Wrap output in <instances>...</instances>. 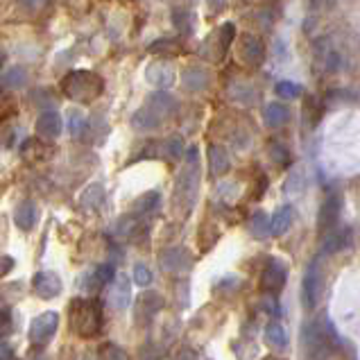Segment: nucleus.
I'll use <instances>...</instances> for the list:
<instances>
[{
	"label": "nucleus",
	"instance_id": "nucleus-1",
	"mask_svg": "<svg viewBox=\"0 0 360 360\" xmlns=\"http://www.w3.org/2000/svg\"><path fill=\"white\" fill-rule=\"evenodd\" d=\"M68 326L77 338L93 340L103 333L105 317H103V304L98 299H84L77 297L68 304Z\"/></svg>",
	"mask_w": 360,
	"mask_h": 360
},
{
	"label": "nucleus",
	"instance_id": "nucleus-2",
	"mask_svg": "<svg viewBox=\"0 0 360 360\" xmlns=\"http://www.w3.org/2000/svg\"><path fill=\"white\" fill-rule=\"evenodd\" d=\"M103 89H105L103 77L91 73V70H73V73H68L64 80H61L64 96L82 105H89L96 98L103 96Z\"/></svg>",
	"mask_w": 360,
	"mask_h": 360
},
{
	"label": "nucleus",
	"instance_id": "nucleus-3",
	"mask_svg": "<svg viewBox=\"0 0 360 360\" xmlns=\"http://www.w3.org/2000/svg\"><path fill=\"white\" fill-rule=\"evenodd\" d=\"M198 189H200V154L198 147H189L184 156V168L179 172L177 193H175L177 204H184V213H189L193 209L195 198H198Z\"/></svg>",
	"mask_w": 360,
	"mask_h": 360
},
{
	"label": "nucleus",
	"instance_id": "nucleus-4",
	"mask_svg": "<svg viewBox=\"0 0 360 360\" xmlns=\"http://www.w3.org/2000/svg\"><path fill=\"white\" fill-rule=\"evenodd\" d=\"M301 342H304V351L308 354V358H324L328 351L333 349L335 333L331 326L322 322V319H313V322L304 324Z\"/></svg>",
	"mask_w": 360,
	"mask_h": 360
},
{
	"label": "nucleus",
	"instance_id": "nucleus-5",
	"mask_svg": "<svg viewBox=\"0 0 360 360\" xmlns=\"http://www.w3.org/2000/svg\"><path fill=\"white\" fill-rule=\"evenodd\" d=\"M322 290H324V279H322V270H319V258H313L308 263L306 272H304V281H301V301L306 310H315L319 299H322Z\"/></svg>",
	"mask_w": 360,
	"mask_h": 360
},
{
	"label": "nucleus",
	"instance_id": "nucleus-6",
	"mask_svg": "<svg viewBox=\"0 0 360 360\" xmlns=\"http://www.w3.org/2000/svg\"><path fill=\"white\" fill-rule=\"evenodd\" d=\"M59 328V315L54 310H48V313H41V315H36L32 322H30V342L34 344L36 349H43L45 344H48L54 333H57Z\"/></svg>",
	"mask_w": 360,
	"mask_h": 360
},
{
	"label": "nucleus",
	"instance_id": "nucleus-7",
	"mask_svg": "<svg viewBox=\"0 0 360 360\" xmlns=\"http://www.w3.org/2000/svg\"><path fill=\"white\" fill-rule=\"evenodd\" d=\"M195 265V256L186 247H166L159 256V268L170 275H186Z\"/></svg>",
	"mask_w": 360,
	"mask_h": 360
},
{
	"label": "nucleus",
	"instance_id": "nucleus-8",
	"mask_svg": "<svg viewBox=\"0 0 360 360\" xmlns=\"http://www.w3.org/2000/svg\"><path fill=\"white\" fill-rule=\"evenodd\" d=\"M288 279V268L279 258H270L268 265L261 272V279H258V290L265 295H277L284 290Z\"/></svg>",
	"mask_w": 360,
	"mask_h": 360
},
{
	"label": "nucleus",
	"instance_id": "nucleus-9",
	"mask_svg": "<svg viewBox=\"0 0 360 360\" xmlns=\"http://www.w3.org/2000/svg\"><path fill=\"white\" fill-rule=\"evenodd\" d=\"M340 209H342V202L338 198L335 191H328L326 198L319 207V215H317V233L319 238H324L326 233H331L335 229V224L340 220Z\"/></svg>",
	"mask_w": 360,
	"mask_h": 360
},
{
	"label": "nucleus",
	"instance_id": "nucleus-10",
	"mask_svg": "<svg viewBox=\"0 0 360 360\" xmlns=\"http://www.w3.org/2000/svg\"><path fill=\"white\" fill-rule=\"evenodd\" d=\"M163 310V297L156 290H145L134 304V319L136 324H150L152 319Z\"/></svg>",
	"mask_w": 360,
	"mask_h": 360
},
{
	"label": "nucleus",
	"instance_id": "nucleus-11",
	"mask_svg": "<svg viewBox=\"0 0 360 360\" xmlns=\"http://www.w3.org/2000/svg\"><path fill=\"white\" fill-rule=\"evenodd\" d=\"M61 288H64V284H61L57 272H52V270L36 272L32 279V290L39 299H45V301L54 299V297L61 295Z\"/></svg>",
	"mask_w": 360,
	"mask_h": 360
},
{
	"label": "nucleus",
	"instance_id": "nucleus-12",
	"mask_svg": "<svg viewBox=\"0 0 360 360\" xmlns=\"http://www.w3.org/2000/svg\"><path fill=\"white\" fill-rule=\"evenodd\" d=\"M145 112L152 116L154 123L156 125H161L166 118H170L172 114H175V109H177V100L170 96V93H154V96L147 98V103H145Z\"/></svg>",
	"mask_w": 360,
	"mask_h": 360
},
{
	"label": "nucleus",
	"instance_id": "nucleus-13",
	"mask_svg": "<svg viewBox=\"0 0 360 360\" xmlns=\"http://www.w3.org/2000/svg\"><path fill=\"white\" fill-rule=\"evenodd\" d=\"M114 263H105V265H98L96 270L86 272L84 279H82V290L84 293H100L107 284H114Z\"/></svg>",
	"mask_w": 360,
	"mask_h": 360
},
{
	"label": "nucleus",
	"instance_id": "nucleus-14",
	"mask_svg": "<svg viewBox=\"0 0 360 360\" xmlns=\"http://www.w3.org/2000/svg\"><path fill=\"white\" fill-rule=\"evenodd\" d=\"M52 147L45 145L43 140L39 138H28L21 147V159L25 163H41L45 159H50Z\"/></svg>",
	"mask_w": 360,
	"mask_h": 360
},
{
	"label": "nucleus",
	"instance_id": "nucleus-15",
	"mask_svg": "<svg viewBox=\"0 0 360 360\" xmlns=\"http://www.w3.org/2000/svg\"><path fill=\"white\" fill-rule=\"evenodd\" d=\"M109 304L118 310L129 304V279L125 275H116L114 284H109Z\"/></svg>",
	"mask_w": 360,
	"mask_h": 360
},
{
	"label": "nucleus",
	"instance_id": "nucleus-16",
	"mask_svg": "<svg viewBox=\"0 0 360 360\" xmlns=\"http://www.w3.org/2000/svg\"><path fill=\"white\" fill-rule=\"evenodd\" d=\"M240 52H242V59L247 61L249 66H261L263 59H265V48L261 43V39H256L252 34H247L242 39V45H240Z\"/></svg>",
	"mask_w": 360,
	"mask_h": 360
},
{
	"label": "nucleus",
	"instance_id": "nucleus-17",
	"mask_svg": "<svg viewBox=\"0 0 360 360\" xmlns=\"http://www.w3.org/2000/svg\"><path fill=\"white\" fill-rule=\"evenodd\" d=\"M36 134L41 138H57L61 134V118L57 112H43L36 120Z\"/></svg>",
	"mask_w": 360,
	"mask_h": 360
},
{
	"label": "nucleus",
	"instance_id": "nucleus-18",
	"mask_svg": "<svg viewBox=\"0 0 360 360\" xmlns=\"http://www.w3.org/2000/svg\"><path fill=\"white\" fill-rule=\"evenodd\" d=\"M322 240H324L322 245L324 254H338L351 245V229H347V226H344V229H333L331 233H326Z\"/></svg>",
	"mask_w": 360,
	"mask_h": 360
},
{
	"label": "nucleus",
	"instance_id": "nucleus-19",
	"mask_svg": "<svg viewBox=\"0 0 360 360\" xmlns=\"http://www.w3.org/2000/svg\"><path fill=\"white\" fill-rule=\"evenodd\" d=\"M14 222L21 231H32L36 224V204L32 200L21 202L17 207V213H14Z\"/></svg>",
	"mask_w": 360,
	"mask_h": 360
},
{
	"label": "nucleus",
	"instance_id": "nucleus-20",
	"mask_svg": "<svg viewBox=\"0 0 360 360\" xmlns=\"http://www.w3.org/2000/svg\"><path fill=\"white\" fill-rule=\"evenodd\" d=\"M293 224V209L290 207H279L270 218V233L272 236H284Z\"/></svg>",
	"mask_w": 360,
	"mask_h": 360
},
{
	"label": "nucleus",
	"instance_id": "nucleus-21",
	"mask_svg": "<svg viewBox=\"0 0 360 360\" xmlns=\"http://www.w3.org/2000/svg\"><path fill=\"white\" fill-rule=\"evenodd\" d=\"M263 340H265V344H268L270 349H275V351H284L288 347V335L284 331V326L277 324V322H272V324L265 326Z\"/></svg>",
	"mask_w": 360,
	"mask_h": 360
},
{
	"label": "nucleus",
	"instance_id": "nucleus-22",
	"mask_svg": "<svg viewBox=\"0 0 360 360\" xmlns=\"http://www.w3.org/2000/svg\"><path fill=\"white\" fill-rule=\"evenodd\" d=\"M209 166L215 177H220L229 170V154L224 152V147H220V145L209 147Z\"/></svg>",
	"mask_w": 360,
	"mask_h": 360
},
{
	"label": "nucleus",
	"instance_id": "nucleus-23",
	"mask_svg": "<svg viewBox=\"0 0 360 360\" xmlns=\"http://www.w3.org/2000/svg\"><path fill=\"white\" fill-rule=\"evenodd\" d=\"M322 116H324V103H319L315 96H306V100H304V123L308 127H317Z\"/></svg>",
	"mask_w": 360,
	"mask_h": 360
},
{
	"label": "nucleus",
	"instance_id": "nucleus-24",
	"mask_svg": "<svg viewBox=\"0 0 360 360\" xmlns=\"http://www.w3.org/2000/svg\"><path fill=\"white\" fill-rule=\"evenodd\" d=\"M182 80L189 91H204L209 86V75H207V70H202V68H189Z\"/></svg>",
	"mask_w": 360,
	"mask_h": 360
},
{
	"label": "nucleus",
	"instance_id": "nucleus-25",
	"mask_svg": "<svg viewBox=\"0 0 360 360\" xmlns=\"http://www.w3.org/2000/svg\"><path fill=\"white\" fill-rule=\"evenodd\" d=\"M288 116H290V114H288V107L275 103V105L265 107L263 120H265V125H268V127H281V125L288 120Z\"/></svg>",
	"mask_w": 360,
	"mask_h": 360
},
{
	"label": "nucleus",
	"instance_id": "nucleus-26",
	"mask_svg": "<svg viewBox=\"0 0 360 360\" xmlns=\"http://www.w3.org/2000/svg\"><path fill=\"white\" fill-rule=\"evenodd\" d=\"M82 207L84 209H89V211H96V209H100V204L105 202V189L100 184H93V186H89L84 193H82Z\"/></svg>",
	"mask_w": 360,
	"mask_h": 360
},
{
	"label": "nucleus",
	"instance_id": "nucleus-27",
	"mask_svg": "<svg viewBox=\"0 0 360 360\" xmlns=\"http://www.w3.org/2000/svg\"><path fill=\"white\" fill-rule=\"evenodd\" d=\"M159 204H161V195L156 191H147L134 202V211L140 215H145V213H152V211L159 209Z\"/></svg>",
	"mask_w": 360,
	"mask_h": 360
},
{
	"label": "nucleus",
	"instance_id": "nucleus-28",
	"mask_svg": "<svg viewBox=\"0 0 360 360\" xmlns=\"http://www.w3.org/2000/svg\"><path fill=\"white\" fill-rule=\"evenodd\" d=\"M161 154L166 156L170 163H177L184 154V138L182 136H170L166 143L161 145Z\"/></svg>",
	"mask_w": 360,
	"mask_h": 360
},
{
	"label": "nucleus",
	"instance_id": "nucleus-29",
	"mask_svg": "<svg viewBox=\"0 0 360 360\" xmlns=\"http://www.w3.org/2000/svg\"><path fill=\"white\" fill-rule=\"evenodd\" d=\"M268 154H270V159L275 161L279 168H288V166H290V161H293L290 150H288L284 143H279V140H272V143L268 145Z\"/></svg>",
	"mask_w": 360,
	"mask_h": 360
},
{
	"label": "nucleus",
	"instance_id": "nucleus-30",
	"mask_svg": "<svg viewBox=\"0 0 360 360\" xmlns=\"http://www.w3.org/2000/svg\"><path fill=\"white\" fill-rule=\"evenodd\" d=\"M252 236L258 240H265L270 236V218L263 211H256L252 215Z\"/></svg>",
	"mask_w": 360,
	"mask_h": 360
},
{
	"label": "nucleus",
	"instance_id": "nucleus-31",
	"mask_svg": "<svg viewBox=\"0 0 360 360\" xmlns=\"http://www.w3.org/2000/svg\"><path fill=\"white\" fill-rule=\"evenodd\" d=\"M98 360H129V356L123 347H118V344L105 342V344H100V349H98Z\"/></svg>",
	"mask_w": 360,
	"mask_h": 360
},
{
	"label": "nucleus",
	"instance_id": "nucleus-32",
	"mask_svg": "<svg viewBox=\"0 0 360 360\" xmlns=\"http://www.w3.org/2000/svg\"><path fill=\"white\" fill-rule=\"evenodd\" d=\"M218 238H220V231H218L215 226L204 224L200 229V249L202 252H209V249L218 242Z\"/></svg>",
	"mask_w": 360,
	"mask_h": 360
},
{
	"label": "nucleus",
	"instance_id": "nucleus-33",
	"mask_svg": "<svg viewBox=\"0 0 360 360\" xmlns=\"http://www.w3.org/2000/svg\"><path fill=\"white\" fill-rule=\"evenodd\" d=\"M25 82H28V75H25V70H23V68L7 70L5 77H3L5 89H21V86L25 84Z\"/></svg>",
	"mask_w": 360,
	"mask_h": 360
},
{
	"label": "nucleus",
	"instance_id": "nucleus-34",
	"mask_svg": "<svg viewBox=\"0 0 360 360\" xmlns=\"http://www.w3.org/2000/svg\"><path fill=\"white\" fill-rule=\"evenodd\" d=\"M131 277H134V284L140 286V288H147V286L152 284V279H154L150 268H147L145 263H136L134 270H131Z\"/></svg>",
	"mask_w": 360,
	"mask_h": 360
},
{
	"label": "nucleus",
	"instance_id": "nucleus-35",
	"mask_svg": "<svg viewBox=\"0 0 360 360\" xmlns=\"http://www.w3.org/2000/svg\"><path fill=\"white\" fill-rule=\"evenodd\" d=\"M175 28L179 30V34H189L191 32V14L184 10H175Z\"/></svg>",
	"mask_w": 360,
	"mask_h": 360
},
{
	"label": "nucleus",
	"instance_id": "nucleus-36",
	"mask_svg": "<svg viewBox=\"0 0 360 360\" xmlns=\"http://www.w3.org/2000/svg\"><path fill=\"white\" fill-rule=\"evenodd\" d=\"M277 93H279L281 98L293 100V98L299 96L301 89H299V84H295V82H279V84H277Z\"/></svg>",
	"mask_w": 360,
	"mask_h": 360
},
{
	"label": "nucleus",
	"instance_id": "nucleus-37",
	"mask_svg": "<svg viewBox=\"0 0 360 360\" xmlns=\"http://www.w3.org/2000/svg\"><path fill=\"white\" fill-rule=\"evenodd\" d=\"M233 34H236V28H233L231 23H224V25L220 28V48H222V52L229 50V45L233 41Z\"/></svg>",
	"mask_w": 360,
	"mask_h": 360
},
{
	"label": "nucleus",
	"instance_id": "nucleus-38",
	"mask_svg": "<svg viewBox=\"0 0 360 360\" xmlns=\"http://www.w3.org/2000/svg\"><path fill=\"white\" fill-rule=\"evenodd\" d=\"M136 229V220H134V215H127V218H120L118 224H116V231L120 233V236H131Z\"/></svg>",
	"mask_w": 360,
	"mask_h": 360
},
{
	"label": "nucleus",
	"instance_id": "nucleus-39",
	"mask_svg": "<svg viewBox=\"0 0 360 360\" xmlns=\"http://www.w3.org/2000/svg\"><path fill=\"white\" fill-rule=\"evenodd\" d=\"M84 125H86V120H84V116L80 112H70L68 114V127H70L73 134H80V131L84 129Z\"/></svg>",
	"mask_w": 360,
	"mask_h": 360
},
{
	"label": "nucleus",
	"instance_id": "nucleus-40",
	"mask_svg": "<svg viewBox=\"0 0 360 360\" xmlns=\"http://www.w3.org/2000/svg\"><path fill=\"white\" fill-rule=\"evenodd\" d=\"M156 50L175 54V52H179V45L175 41H170V39H163V41H156L154 45H150V52H156Z\"/></svg>",
	"mask_w": 360,
	"mask_h": 360
},
{
	"label": "nucleus",
	"instance_id": "nucleus-41",
	"mask_svg": "<svg viewBox=\"0 0 360 360\" xmlns=\"http://www.w3.org/2000/svg\"><path fill=\"white\" fill-rule=\"evenodd\" d=\"M238 286H240V281H238L236 277H226V279L218 281V284H215V290H218V293H233Z\"/></svg>",
	"mask_w": 360,
	"mask_h": 360
},
{
	"label": "nucleus",
	"instance_id": "nucleus-42",
	"mask_svg": "<svg viewBox=\"0 0 360 360\" xmlns=\"http://www.w3.org/2000/svg\"><path fill=\"white\" fill-rule=\"evenodd\" d=\"M12 114H17V103L12 105V98L5 96V98H3V120L10 118Z\"/></svg>",
	"mask_w": 360,
	"mask_h": 360
},
{
	"label": "nucleus",
	"instance_id": "nucleus-43",
	"mask_svg": "<svg viewBox=\"0 0 360 360\" xmlns=\"http://www.w3.org/2000/svg\"><path fill=\"white\" fill-rule=\"evenodd\" d=\"M10 328H12V319H10V310L3 308V335L10 333Z\"/></svg>",
	"mask_w": 360,
	"mask_h": 360
},
{
	"label": "nucleus",
	"instance_id": "nucleus-44",
	"mask_svg": "<svg viewBox=\"0 0 360 360\" xmlns=\"http://www.w3.org/2000/svg\"><path fill=\"white\" fill-rule=\"evenodd\" d=\"M0 360H19L17 356H12V349L7 342H3V356H0Z\"/></svg>",
	"mask_w": 360,
	"mask_h": 360
},
{
	"label": "nucleus",
	"instance_id": "nucleus-45",
	"mask_svg": "<svg viewBox=\"0 0 360 360\" xmlns=\"http://www.w3.org/2000/svg\"><path fill=\"white\" fill-rule=\"evenodd\" d=\"M12 258L10 256H3V275H10V270H12Z\"/></svg>",
	"mask_w": 360,
	"mask_h": 360
},
{
	"label": "nucleus",
	"instance_id": "nucleus-46",
	"mask_svg": "<svg viewBox=\"0 0 360 360\" xmlns=\"http://www.w3.org/2000/svg\"><path fill=\"white\" fill-rule=\"evenodd\" d=\"M19 3H21V5H25L28 10H34V7L39 5V0H19Z\"/></svg>",
	"mask_w": 360,
	"mask_h": 360
},
{
	"label": "nucleus",
	"instance_id": "nucleus-47",
	"mask_svg": "<svg viewBox=\"0 0 360 360\" xmlns=\"http://www.w3.org/2000/svg\"><path fill=\"white\" fill-rule=\"evenodd\" d=\"M265 360H281V358H277V356H268V358H265Z\"/></svg>",
	"mask_w": 360,
	"mask_h": 360
}]
</instances>
